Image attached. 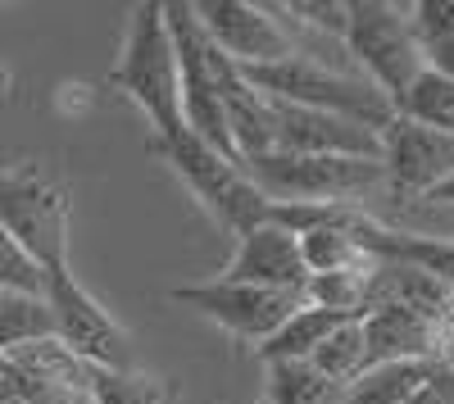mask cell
<instances>
[{"mask_svg": "<svg viewBox=\"0 0 454 404\" xmlns=\"http://www.w3.org/2000/svg\"><path fill=\"white\" fill-rule=\"evenodd\" d=\"M423 64H427L432 73H441V78L454 82V32L441 36V42H432V46H423Z\"/></svg>", "mask_w": 454, "mask_h": 404, "instance_id": "cb8c5ba5", "label": "cell"}, {"mask_svg": "<svg viewBox=\"0 0 454 404\" xmlns=\"http://www.w3.org/2000/svg\"><path fill=\"white\" fill-rule=\"evenodd\" d=\"M309 369H318L327 382H336V386H346V382H355L364 369H368V354H364V327H359V318H346L336 327V332H327V341L305 359Z\"/></svg>", "mask_w": 454, "mask_h": 404, "instance_id": "ac0fdd59", "label": "cell"}, {"mask_svg": "<svg viewBox=\"0 0 454 404\" xmlns=\"http://www.w3.org/2000/svg\"><path fill=\"white\" fill-rule=\"evenodd\" d=\"M241 173L269 200L300 205H364V196L387 187L382 159H346V155H259L246 159Z\"/></svg>", "mask_w": 454, "mask_h": 404, "instance_id": "277c9868", "label": "cell"}, {"mask_svg": "<svg viewBox=\"0 0 454 404\" xmlns=\"http://www.w3.org/2000/svg\"><path fill=\"white\" fill-rule=\"evenodd\" d=\"M91 400L96 404H173V386L164 377H150V373H100L91 382Z\"/></svg>", "mask_w": 454, "mask_h": 404, "instance_id": "ffe728a7", "label": "cell"}, {"mask_svg": "<svg viewBox=\"0 0 454 404\" xmlns=\"http://www.w3.org/2000/svg\"><path fill=\"white\" fill-rule=\"evenodd\" d=\"M269 100V96H263ZM269 128H273V151L278 155H346V159H382L377 132L323 114V109L269 100Z\"/></svg>", "mask_w": 454, "mask_h": 404, "instance_id": "8fae6325", "label": "cell"}, {"mask_svg": "<svg viewBox=\"0 0 454 404\" xmlns=\"http://www.w3.org/2000/svg\"><path fill=\"white\" fill-rule=\"evenodd\" d=\"M346 318L350 314H332V309H318V305L300 300V309L263 346H254V354H259V363H305L327 341V332H336Z\"/></svg>", "mask_w": 454, "mask_h": 404, "instance_id": "5bb4252c", "label": "cell"}, {"mask_svg": "<svg viewBox=\"0 0 454 404\" xmlns=\"http://www.w3.org/2000/svg\"><path fill=\"white\" fill-rule=\"evenodd\" d=\"M160 159L186 182V191L200 200V209L214 218L218 228H227L232 237H246L250 228L269 223V196L241 173V164L214 155L205 141H196L192 132H173L155 141Z\"/></svg>", "mask_w": 454, "mask_h": 404, "instance_id": "3957f363", "label": "cell"}, {"mask_svg": "<svg viewBox=\"0 0 454 404\" xmlns=\"http://www.w3.org/2000/svg\"><path fill=\"white\" fill-rule=\"evenodd\" d=\"M246 82L269 96V100H286V105H305V109H323V114L336 119H350L368 132H382L395 114H391V100L368 87L359 73H346L336 64H318V59H282L269 68H246Z\"/></svg>", "mask_w": 454, "mask_h": 404, "instance_id": "7a4b0ae2", "label": "cell"}, {"mask_svg": "<svg viewBox=\"0 0 454 404\" xmlns=\"http://www.w3.org/2000/svg\"><path fill=\"white\" fill-rule=\"evenodd\" d=\"M196 23L209 36V46L232 59L241 73L246 68H269L295 55V42L286 23L273 14V5H250V0H200Z\"/></svg>", "mask_w": 454, "mask_h": 404, "instance_id": "ba28073f", "label": "cell"}, {"mask_svg": "<svg viewBox=\"0 0 454 404\" xmlns=\"http://www.w3.org/2000/svg\"><path fill=\"white\" fill-rule=\"evenodd\" d=\"M0 291H14V296H46V273L36 268V260L5 228H0Z\"/></svg>", "mask_w": 454, "mask_h": 404, "instance_id": "44dd1931", "label": "cell"}, {"mask_svg": "<svg viewBox=\"0 0 454 404\" xmlns=\"http://www.w3.org/2000/svg\"><path fill=\"white\" fill-rule=\"evenodd\" d=\"M46 309L55 318V341L78 354L100 373H128L132 369V337L91 291L68 268L46 273Z\"/></svg>", "mask_w": 454, "mask_h": 404, "instance_id": "52a82bcc", "label": "cell"}, {"mask_svg": "<svg viewBox=\"0 0 454 404\" xmlns=\"http://www.w3.org/2000/svg\"><path fill=\"white\" fill-rule=\"evenodd\" d=\"M273 10L314 27L318 36H336V42L346 36V5L340 0H291V5H273Z\"/></svg>", "mask_w": 454, "mask_h": 404, "instance_id": "7402d4cb", "label": "cell"}, {"mask_svg": "<svg viewBox=\"0 0 454 404\" xmlns=\"http://www.w3.org/2000/svg\"><path fill=\"white\" fill-rule=\"evenodd\" d=\"M364 327V354L372 363H436L432 322L404 305H377L359 318Z\"/></svg>", "mask_w": 454, "mask_h": 404, "instance_id": "4fadbf2b", "label": "cell"}, {"mask_svg": "<svg viewBox=\"0 0 454 404\" xmlns=\"http://www.w3.org/2000/svg\"><path fill=\"white\" fill-rule=\"evenodd\" d=\"M218 282H241V286H269V291H305L309 273L300 260V241L282 232L278 223H259L246 237H237V250Z\"/></svg>", "mask_w": 454, "mask_h": 404, "instance_id": "7c38bea8", "label": "cell"}, {"mask_svg": "<svg viewBox=\"0 0 454 404\" xmlns=\"http://www.w3.org/2000/svg\"><path fill=\"white\" fill-rule=\"evenodd\" d=\"M51 337H55V318L46 309V296L0 291V354H14L23 346L51 341Z\"/></svg>", "mask_w": 454, "mask_h": 404, "instance_id": "e0dca14e", "label": "cell"}, {"mask_svg": "<svg viewBox=\"0 0 454 404\" xmlns=\"http://www.w3.org/2000/svg\"><path fill=\"white\" fill-rule=\"evenodd\" d=\"M436 386H441V395H445V404H454V369H441V363H436Z\"/></svg>", "mask_w": 454, "mask_h": 404, "instance_id": "4316f807", "label": "cell"}, {"mask_svg": "<svg viewBox=\"0 0 454 404\" xmlns=\"http://www.w3.org/2000/svg\"><path fill=\"white\" fill-rule=\"evenodd\" d=\"M432 341H436V363L441 369H454V296L432 322Z\"/></svg>", "mask_w": 454, "mask_h": 404, "instance_id": "603a6c76", "label": "cell"}, {"mask_svg": "<svg viewBox=\"0 0 454 404\" xmlns=\"http://www.w3.org/2000/svg\"><path fill=\"white\" fill-rule=\"evenodd\" d=\"M391 114L404 119V123H419V128H432V132H450L454 136V82L423 64L419 78H413L391 100Z\"/></svg>", "mask_w": 454, "mask_h": 404, "instance_id": "9a60e30c", "label": "cell"}, {"mask_svg": "<svg viewBox=\"0 0 454 404\" xmlns=\"http://www.w3.org/2000/svg\"><path fill=\"white\" fill-rule=\"evenodd\" d=\"M382 173H387V191L400 200H423L432 187L454 173V136L450 132H432L419 123L391 119L382 132Z\"/></svg>", "mask_w": 454, "mask_h": 404, "instance_id": "30bf717a", "label": "cell"}, {"mask_svg": "<svg viewBox=\"0 0 454 404\" xmlns=\"http://www.w3.org/2000/svg\"><path fill=\"white\" fill-rule=\"evenodd\" d=\"M109 87L123 91L141 114L150 119V132L173 136L182 132V87H177V55L164 27V5H137L123 32L119 64L109 68Z\"/></svg>", "mask_w": 454, "mask_h": 404, "instance_id": "6da1fadb", "label": "cell"}, {"mask_svg": "<svg viewBox=\"0 0 454 404\" xmlns=\"http://www.w3.org/2000/svg\"><path fill=\"white\" fill-rule=\"evenodd\" d=\"M432 369L436 363H372L355 382H346L340 404H404V395L423 386Z\"/></svg>", "mask_w": 454, "mask_h": 404, "instance_id": "2e32d148", "label": "cell"}, {"mask_svg": "<svg viewBox=\"0 0 454 404\" xmlns=\"http://www.w3.org/2000/svg\"><path fill=\"white\" fill-rule=\"evenodd\" d=\"M423 205H441V209H454V173L441 182V187H432L427 196H423Z\"/></svg>", "mask_w": 454, "mask_h": 404, "instance_id": "484cf974", "label": "cell"}, {"mask_svg": "<svg viewBox=\"0 0 454 404\" xmlns=\"http://www.w3.org/2000/svg\"><path fill=\"white\" fill-rule=\"evenodd\" d=\"M269 369V400L263 404H340V391L309 363H263Z\"/></svg>", "mask_w": 454, "mask_h": 404, "instance_id": "d6986e66", "label": "cell"}, {"mask_svg": "<svg viewBox=\"0 0 454 404\" xmlns=\"http://www.w3.org/2000/svg\"><path fill=\"white\" fill-rule=\"evenodd\" d=\"M0 228L42 273L68 268V196L36 168H0Z\"/></svg>", "mask_w": 454, "mask_h": 404, "instance_id": "8992f818", "label": "cell"}, {"mask_svg": "<svg viewBox=\"0 0 454 404\" xmlns=\"http://www.w3.org/2000/svg\"><path fill=\"white\" fill-rule=\"evenodd\" d=\"M340 46L359 64V78L387 100H395L423 73V46L409 27V14L387 0H350Z\"/></svg>", "mask_w": 454, "mask_h": 404, "instance_id": "5b68a950", "label": "cell"}, {"mask_svg": "<svg viewBox=\"0 0 454 404\" xmlns=\"http://www.w3.org/2000/svg\"><path fill=\"white\" fill-rule=\"evenodd\" d=\"M168 296L186 309H196L200 318L218 322L223 332H232L237 341L263 346L278 327L300 309L295 291H269V286H241V282H200V286H173Z\"/></svg>", "mask_w": 454, "mask_h": 404, "instance_id": "9c48e42d", "label": "cell"}, {"mask_svg": "<svg viewBox=\"0 0 454 404\" xmlns=\"http://www.w3.org/2000/svg\"><path fill=\"white\" fill-rule=\"evenodd\" d=\"M432 373H436V369H432ZM404 404H445V395H441L436 377H427L423 386H413V391L404 395Z\"/></svg>", "mask_w": 454, "mask_h": 404, "instance_id": "d4e9b609", "label": "cell"}]
</instances>
